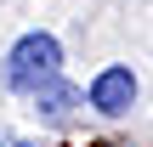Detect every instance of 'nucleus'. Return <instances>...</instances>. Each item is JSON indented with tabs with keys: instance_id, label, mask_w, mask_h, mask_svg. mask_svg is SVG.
I'll list each match as a JSON object with an SVG mask.
<instances>
[{
	"instance_id": "1",
	"label": "nucleus",
	"mask_w": 153,
	"mask_h": 147,
	"mask_svg": "<svg viewBox=\"0 0 153 147\" xmlns=\"http://www.w3.org/2000/svg\"><path fill=\"white\" fill-rule=\"evenodd\" d=\"M62 74V45H57V34H45V28H28L11 51H6V85L17 91V96H34L45 79H57Z\"/></svg>"
},
{
	"instance_id": "2",
	"label": "nucleus",
	"mask_w": 153,
	"mask_h": 147,
	"mask_svg": "<svg viewBox=\"0 0 153 147\" xmlns=\"http://www.w3.org/2000/svg\"><path fill=\"white\" fill-rule=\"evenodd\" d=\"M136 96H142V85H136V74H131L125 62L102 68V74L85 85V102H91V113H102V119H125V113L136 108Z\"/></svg>"
},
{
	"instance_id": "3",
	"label": "nucleus",
	"mask_w": 153,
	"mask_h": 147,
	"mask_svg": "<svg viewBox=\"0 0 153 147\" xmlns=\"http://www.w3.org/2000/svg\"><path fill=\"white\" fill-rule=\"evenodd\" d=\"M79 108H85V91H79L74 79H62V74H57V79H45V85L34 91V113H40L45 125H68Z\"/></svg>"
}]
</instances>
